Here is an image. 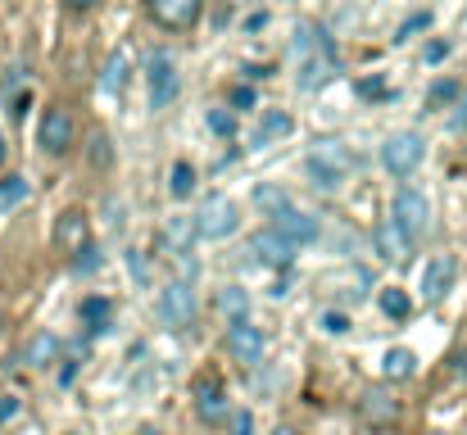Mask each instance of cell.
I'll return each mask as SVG.
<instances>
[{"label":"cell","mask_w":467,"mask_h":435,"mask_svg":"<svg viewBox=\"0 0 467 435\" xmlns=\"http://www.w3.org/2000/svg\"><path fill=\"white\" fill-rule=\"evenodd\" d=\"M305 172H309L313 191H340V181H345V177H336V172H327V168H317V163H309V159H305Z\"/></svg>","instance_id":"83f0119b"},{"label":"cell","mask_w":467,"mask_h":435,"mask_svg":"<svg viewBox=\"0 0 467 435\" xmlns=\"http://www.w3.org/2000/svg\"><path fill=\"white\" fill-rule=\"evenodd\" d=\"M254 209L268 213V218H277V213H286V209H296V204H291V191H286L282 181H259V186H254Z\"/></svg>","instance_id":"ac0fdd59"},{"label":"cell","mask_w":467,"mask_h":435,"mask_svg":"<svg viewBox=\"0 0 467 435\" xmlns=\"http://www.w3.org/2000/svg\"><path fill=\"white\" fill-rule=\"evenodd\" d=\"M236 227H241L236 200L232 195H209L200 218H195V236L200 241H227V236H236Z\"/></svg>","instance_id":"6da1fadb"},{"label":"cell","mask_w":467,"mask_h":435,"mask_svg":"<svg viewBox=\"0 0 467 435\" xmlns=\"http://www.w3.org/2000/svg\"><path fill=\"white\" fill-rule=\"evenodd\" d=\"M14 413H18V399H14V395H9V399H0V422H9Z\"/></svg>","instance_id":"ab89813d"},{"label":"cell","mask_w":467,"mask_h":435,"mask_svg":"<svg viewBox=\"0 0 467 435\" xmlns=\"http://www.w3.org/2000/svg\"><path fill=\"white\" fill-rule=\"evenodd\" d=\"M309 163H317V168H327V172H336V177H345L354 159H349V150H345V145H340V141H331V137H327V141H317V145H313Z\"/></svg>","instance_id":"d6986e66"},{"label":"cell","mask_w":467,"mask_h":435,"mask_svg":"<svg viewBox=\"0 0 467 435\" xmlns=\"http://www.w3.org/2000/svg\"><path fill=\"white\" fill-rule=\"evenodd\" d=\"M146 82H150V105H155V109H168V105L177 100L182 78H177V64H172L168 50H155V55H150V64H146Z\"/></svg>","instance_id":"5b68a950"},{"label":"cell","mask_w":467,"mask_h":435,"mask_svg":"<svg viewBox=\"0 0 467 435\" xmlns=\"http://www.w3.org/2000/svg\"><path fill=\"white\" fill-rule=\"evenodd\" d=\"M358 91H363V96H381L386 87H381V78H368V82H358Z\"/></svg>","instance_id":"f35d334b"},{"label":"cell","mask_w":467,"mask_h":435,"mask_svg":"<svg viewBox=\"0 0 467 435\" xmlns=\"http://www.w3.org/2000/svg\"><path fill=\"white\" fill-rule=\"evenodd\" d=\"M73 377H78V363H64L59 368V386H73Z\"/></svg>","instance_id":"60d3db41"},{"label":"cell","mask_w":467,"mask_h":435,"mask_svg":"<svg viewBox=\"0 0 467 435\" xmlns=\"http://www.w3.org/2000/svg\"><path fill=\"white\" fill-rule=\"evenodd\" d=\"M128 273H132L137 282H150V264H146V254L132 250V254H128Z\"/></svg>","instance_id":"836d02e7"},{"label":"cell","mask_w":467,"mask_h":435,"mask_svg":"<svg viewBox=\"0 0 467 435\" xmlns=\"http://www.w3.org/2000/svg\"><path fill=\"white\" fill-rule=\"evenodd\" d=\"M0 163H5V137H0Z\"/></svg>","instance_id":"ee69618b"},{"label":"cell","mask_w":467,"mask_h":435,"mask_svg":"<svg viewBox=\"0 0 467 435\" xmlns=\"http://www.w3.org/2000/svg\"><path fill=\"white\" fill-rule=\"evenodd\" d=\"M250 254H254L259 264H268V268H291L296 245H291L286 236H277L273 227H264V232H254V236H250Z\"/></svg>","instance_id":"30bf717a"},{"label":"cell","mask_w":467,"mask_h":435,"mask_svg":"<svg viewBox=\"0 0 467 435\" xmlns=\"http://www.w3.org/2000/svg\"><path fill=\"white\" fill-rule=\"evenodd\" d=\"M195 418L204 427H218V422L232 418V404H227V390H223L218 377H200L195 381Z\"/></svg>","instance_id":"8992f818"},{"label":"cell","mask_w":467,"mask_h":435,"mask_svg":"<svg viewBox=\"0 0 467 435\" xmlns=\"http://www.w3.org/2000/svg\"><path fill=\"white\" fill-rule=\"evenodd\" d=\"M163 241H172L177 250H186V245L195 241V218H172V223L163 227Z\"/></svg>","instance_id":"d4e9b609"},{"label":"cell","mask_w":467,"mask_h":435,"mask_svg":"<svg viewBox=\"0 0 467 435\" xmlns=\"http://www.w3.org/2000/svg\"><path fill=\"white\" fill-rule=\"evenodd\" d=\"M78 317H82V326H87L91 336H100V331H109V317H114V299H105V295H87V299L78 304Z\"/></svg>","instance_id":"e0dca14e"},{"label":"cell","mask_w":467,"mask_h":435,"mask_svg":"<svg viewBox=\"0 0 467 435\" xmlns=\"http://www.w3.org/2000/svg\"><path fill=\"white\" fill-rule=\"evenodd\" d=\"M227 427H232V435H254V413L250 409H232Z\"/></svg>","instance_id":"d6a6232c"},{"label":"cell","mask_w":467,"mask_h":435,"mask_svg":"<svg viewBox=\"0 0 467 435\" xmlns=\"http://www.w3.org/2000/svg\"><path fill=\"white\" fill-rule=\"evenodd\" d=\"M213 308H218L227 322H245V317H250V290L245 286H223L218 290V299H213Z\"/></svg>","instance_id":"44dd1931"},{"label":"cell","mask_w":467,"mask_h":435,"mask_svg":"<svg viewBox=\"0 0 467 435\" xmlns=\"http://www.w3.org/2000/svg\"><path fill=\"white\" fill-rule=\"evenodd\" d=\"M200 5H204V0H150V14H155L159 27L182 32V27H191V23L200 18Z\"/></svg>","instance_id":"9a60e30c"},{"label":"cell","mask_w":467,"mask_h":435,"mask_svg":"<svg viewBox=\"0 0 467 435\" xmlns=\"http://www.w3.org/2000/svg\"><path fill=\"white\" fill-rule=\"evenodd\" d=\"M273 232H277V236H286V241L300 250V245H313V241H317V232H322V227H317V218L305 213V209H286V213H277V218H273Z\"/></svg>","instance_id":"8fae6325"},{"label":"cell","mask_w":467,"mask_h":435,"mask_svg":"<svg viewBox=\"0 0 467 435\" xmlns=\"http://www.w3.org/2000/svg\"><path fill=\"white\" fill-rule=\"evenodd\" d=\"M381 377L386 381H409V377H418V354L413 349H386L381 354Z\"/></svg>","instance_id":"ffe728a7"},{"label":"cell","mask_w":467,"mask_h":435,"mask_svg":"<svg viewBox=\"0 0 467 435\" xmlns=\"http://www.w3.org/2000/svg\"><path fill=\"white\" fill-rule=\"evenodd\" d=\"M204 128H209L213 137H236V114H232V109H209V114H204Z\"/></svg>","instance_id":"4316f807"},{"label":"cell","mask_w":467,"mask_h":435,"mask_svg":"<svg viewBox=\"0 0 467 435\" xmlns=\"http://www.w3.org/2000/svg\"><path fill=\"white\" fill-rule=\"evenodd\" d=\"M59 349H64V345H59V336H55V331H36V336L27 340V349H23V363L41 372V368L59 363Z\"/></svg>","instance_id":"2e32d148"},{"label":"cell","mask_w":467,"mask_h":435,"mask_svg":"<svg viewBox=\"0 0 467 435\" xmlns=\"http://www.w3.org/2000/svg\"><path fill=\"white\" fill-rule=\"evenodd\" d=\"M68 435H78V431H68Z\"/></svg>","instance_id":"f6af8a7d"},{"label":"cell","mask_w":467,"mask_h":435,"mask_svg":"<svg viewBox=\"0 0 467 435\" xmlns=\"http://www.w3.org/2000/svg\"><path fill=\"white\" fill-rule=\"evenodd\" d=\"M227 354L245 368H259L264 363V331L250 326V322H232L227 326Z\"/></svg>","instance_id":"ba28073f"},{"label":"cell","mask_w":467,"mask_h":435,"mask_svg":"<svg viewBox=\"0 0 467 435\" xmlns=\"http://www.w3.org/2000/svg\"><path fill=\"white\" fill-rule=\"evenodd\" d=\"M422 154H427V141L418 132H395L390 141L381 145V168L390 177H409V172H418Z\"/></svg>","instance_id":"277c9868"},{"label":"cell","mask_w":467,"mask_h":435,"mask_svg":"<svg viewBox=\"0 0 467 435\" xmlns=\"http://www.w3.org/2000/svg\"><path fill=\"white\" fill-rule=\"evenodd\" d=\"M27 200V177H0V209H14Z\"/></svg>","instance_id":"484cf974"},{"label":"cell","mask_w":467,"mask_h":435,"mask_svg":"<svg viewBox=\"0 0 467 435\" xmlns=\"http://www.w3.org/2000/svg\"><path fill=\"white\" fill-rule=\"evenodd\" d=\"M372 245H377V254L386 259V264H409L413 259V241L386 218V223H377V232H372Z\"/></svg>","instance_id":"5bb4252c"},{"label":"cell","mask_w":467,"mask_h":435,"mask_svg":"<svg viewBox=\"0 0 467 435\" xmlns=\"http://www.w3.org/2000/svg\"><path fill=\"white\" fill-rule=\"evenodd\" d=\"M459 96V82H436V91H431V100H454Z\"/></svg>","instance_id":"d590c367"},{"label":"cell","mask_w":467,"mask_h":435,"mask_svg":"<svg viewBox=\"0 0 467 435\" xmlns=\"http://www.w3.org/2000/svg\"><path fill=\"white\" fill-rule=\"evenodd\" d=\"M55 241H59L64 254H78L82 245H91V223H87V213H82V209L59 213V223H55Z\"/></svg>","instance_id":"4fadbf2b"},{"label":"cell","mask_w":467,"mask_h":435,"mask_svg":"<svg viewBox=\"0 0 467 435\" xmlns=\"http://www.w3.org/2000/svg\"><path fill=\"white\" fill-rule=\"evenodd\" d=\"M390 223H395V227H400L409 241L427 236V227H431V200H427L422 191L404 186V191L395 195V213H390Z\"/></svg>","instance_id":"3957f363"},{"label":"cell","mask_w":467,"mask_h":435,"mask_svg":"<svg viewBox=\"0 0 467 435\" xmlns=\"http://www.w3.org/2000/svg\"><path fill=\"white\" fill-rule=\"evenodd\" d=\"M123 73H128V55H114L109 68H105V91H109V96L123 87Z\"/></svg>","instance_id":"f546056e"},{"label":"cell","mask_w":467,"mask_h":435,"mask_svg":"<svg viewBox=\"0 0 467 435\" xmlns=\"http://www.w3.org/2000/svg\"><path fill=\"white\" fill-rule=\"evenodd\" d=\"M358 413H363V422H368V427H395V422H400V413H404V404H400L386 386H372V390H363Z\"/></svg>","instance_id":"9c48e42d"},{"label":"cell","mask_w":467,"mask_h":435,"mask_svg":"<svg viewBox=\"0 0 467 435\" xmlns=\"http://www.w3.org/2000/svg\"><path fill=\"white\" fill-rule=\"evenodd\" d=\"M191 191H195V168H191L186 159H177L172 172H168V195H172V200H186Z\"/></svg>","instance_id":"cb8c5ba5"},{"label":"cell","mask_w":467,"mask_h":435,"mask_svg":"<svg viewBox=\"0 0 467 435\" xmlns=\"http://www.w3.org/2000/svg\"><path fill=\"white\" fill-rule=\"evenodd\" d=\"M296 132V119L286 114V109H268L264 114V128H259V137H254V145H268L277 141V137H291Z\"/></svg>","instance_id":"7402d4cb"},{"label":"cell","mask_w":467,"mask_h":435,"mask_svg":"<svg viewBox=\"0 0 467 435\" xmlns=\"http://www.w3.org/2000/svg\"><path fill=\"white\" fill-rule=\"evenodd\" d=\"M273 435H300V431H291V427H277V431H273Z\"/></svg>","instance_id":"7bdbcfd3"},{"label":"cell","mask_w":467,"mask_h":435,"mask_svg":"<svg viewBox=\"0 0 467 435\" xmlns=\"http://www.w3.org/2000/svg\"><path fill=\"white\" fill-rule=\"evenodd\" d=\"M109 163H114L109 137H91V168H109Z\"/></svg>","instance_id":"1f68e13d"},{"label":"cell","mask_w":467,"mask_h":435,"mask_svg":"<svg viewBox=\"0 0 467 435\" xmlns=\"http://www.w3.org/2000/svg\"><path fill=\"white\" fill-rule=\"evenodd\" d=\"M155 313L163 326H191V322L200 317V299H195L191 282H168V286L159 290Z\"/></svg>","instance_id":"7a4b0ae2"},{"label":"cell","mask_w":467,"mask_h":435,"mask_svg":"<svg viewBox=\"0 0 467 435\" xmlns=\"http://www.w3.org/2000/svg\"><path fill=\"white\" fill-rule=\"evenodd\" d=\"M418 27H431V14H418V18H409V23L400 27V36H409V32H418Z\"/></svg>","instance_id":"8d00e7d4"},{"label":"cell","mask_w":467,"mask_h":435,"mask_svg":"<svg viewBox=\"0 0 467 435\" xmlns=\"http://www.w3.org/2000/svg\"><path fill=\"white\" fill-rule=\"evenodd\" d=\"M64 5H68V9H96L100 0H64Z\"/></svg>","instance_id":"b9f144b4"},{"label":"cell","mask_w":467,"mask_h":435,"mask_svg":"<svg viewBox=\"0 0 467 435\" xmlns=\"http://www.w3.org/2000/svg\"><path fill=\"white\" fill-rule=\"evenodd\" d=\"M454 277H459V264H454V254H436L427 268H422V295L436 304V299H445L450 290H454Z\"/></svg>","instance_id":"7c38bea8"},{"label":"cell","mask_w":467,"mask_h":435,"mask_svg":"<svg viewBox=\"0 0 467 435\" xmlns=\"http://www.w3.org/2000/svg\"><path fill=\"white\" fill-rule=\"evenodd\" d=\"M445 55H450V46H445V41H431V46H427V64H441Z\"/></svg>","instance_id":"74e56055"},{"label":"cell","mask_w":467,"mask_h":435,"mask_svg":"<svg viewBox=\"0 0 467 435\" xmlns=\"http://www.w3.org/2000/svg\"><path fill=\"white\" fill-rule=\"evenodd\" d=\"M36 145H41L46 154H64V150L73 145V114H68L64 105H50V109L41 114V128H36Z\"/></svg>","instance_id":"52a82bcc"},{"label":"cell","mask_w":467,"mask_h":435,"mask_svg":"<svg viewBox=\"0 0 467 435\" xmlns=\"http://www.w3.org/2000/svg\"><path fill=\"white\" fill-rule=\"evenodd\" d=\"M232 109H254V87H232Z\"/></svg>","instance_id":"e575fe53"},{"label":"cell","mask_w":467,"mask_h":435,"mask_svg":"<svg viewBox=\"0 0 467 435\" xmlns=\"http://www.w3.org/2000/svg\"><path fill=\"white\" fill-rule=\"evenodd\" d=\"M100 264H105V254H100L96 245H82V250L73 254V273H82V277H87V273H96Z\"/></svg>","instance_id":"f1b7e54d"},{"label":"cell","mask_w":467,"mask_h":435,"mask_svg":"<svg viewBox=\"0 0 467 435\" xmlns=\"http://www.w3.org/2000/svg\"><path fill=\"white\" fill-rule=\"evenodd\" d=\"M317 326H322L327 336H345V331H349V317H345V313H336V308H327V313L317 317Z\"/></svg>","instance_id":"4dcf8cb0"},{"label":"cell","mask_w":467,"mask_h":435,"mask_svg":"<svg viewBox=\"0 0 467 435\" xmlns=\"http://www.w3.org/2000/svg\"><path fill=\"white\" fill-rule=\"evenodd\" d=\"M377 304H381V313H386V317H395V322H404V317L413 313V299H409L400 286H386L381 295H377Z\"/></svg>","instance_id":"603a6c76"}]
</instances>
